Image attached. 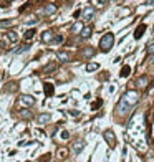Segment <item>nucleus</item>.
I'll return each instance as SVG.
<instances>
[{
  "label": "nucleus",
  "instance_id": "nucleus-22",
  "mask_svg": "<svg viewBox=\"0 0 154 162\" xmlns=\"http://www.w3.org/2000/svg\"><path fill=\"white\" fill-rule=\"evenodd\" d=\"M101 104H103V101H101V99H98V101H94V103L91 104V109H98V108H100V106H101Z\"/></svg>",
  "mask_w": 154,
  "mask_h": 162
},
{
  "label": "nucleus",
  "instance_id": "nucleus-20",
  "mask_svg": "<svg viewBox=\"0 0 154 162\" xmlns=\"http://www.w3.org/2000/svg\"><path fill=\"white\" fill-rule=\"evenodd\" d=\"M33 37H35V30H33V28H30V30L25 33V40H31Z\"/></svg>",
  "mask_w": 154,
  "mask_h": 162
},
{
  "label": "nucleus",
  "instance_id": "nucleus-14",
  "mask_svg": "<svg viewBox=\"0 0 154 162\" xmlns=\"http://www.w3.org/2000/svg\"><path fill=\"white\" fill-rule=\"evenodd\" d=\"M144 30H146V25H144V23H141V25L138 27V30H136V33H134V38H141L143 33H144Z\"/></svg>",
  "mask_w": 154,
  "mask_h": 162
},
{
  "label": "nucleus",
  "instance_id": "nucleus-1",
  "mask_svg": "<svg viewBox=\"0 0 154 162\" xmlns=\"http://www.w3.org/2000/svg\"><path fill=\"white\" fill-rule=\"evenodd\" d=\"M121 101L126 103L129 108H133V106H136L138 101H139V93H138V91H134V89H129V91H126V93L123 94Z\"/></svg>",
  "mask_w": 154,
  "mask_h": 162
},
{
  "label": "nucleus",
  "instance_id": "nucleus-7",
  "mask_svg": "<svg viewBox=\"0 0 154 162\" xmlns=\"http://www.w3.org/2000/svg\"><path fill=\"white\" fill-rule=\"evenodd\" d=\"M94 17V7H86L83 10V20H91Z\"/></svg>",
  "mask_w": 154,
  "mask_h": 162
},
{
  "label": "nucleus",
  "instance_id": "nucleus-13",
  "mask_svg": "<svg viewBox=\"0 0 154 162\" xmlns=\"http://www.w3.org/2000/svg\"><path fill=\"white\" fill-rule=\"evenodd\" d=\"M53 93H55V89H53V86H51L50 83H45V94H47V98H50V96H53Z\"/></svg>",
  "mask_w": 154,
  "mask_h": 162
},
{
  "label": "nucleus",
  "instance_id": "nucleus-3",
  "mask_svg": "<svg viewBox=\"0 0 154 162\" xmlns=\"http://www.w3.org/2000/svg\"><path fill=\"white\" fill-rule=\"evenodd\" d=\"M103 137H104V141L108 142V146H110V147H114V146H116V137H114V132L111 131V129L104 131Z\"/></svg>",
  "mask_w": 154,
  "mask_h": 162
},
{
  "label": "nucleus",
  "instance_id": "nucleus-10",
  "mask_svg": "<svg viewBox=\"0 0 154 162\" xmlns=\"http://www.w3.org/2000/svg\"><path fill=\"white\" fill-rule=\"evenodd\" d=\"M148 84H149V78H148V76H141V78L136 79V86H139V88H146Z\"/></svg>",
  "mask_w": 154,
  "mask_h": 162
},
{
  "label": "nucleus",
  "instance_id": "nucleus-17",
  "mask_svg": "<svg viewBox=\"0 0 154 162\" xmlns=\"http://www.w3.org/2000/svg\"><path fill=\"white\" fill-rule=\"evenodd\" d=\"M7 38H8L12 43H15V41L18 40V35H17L15 31H8V33H7Z\"/></svg>",
  "mask_w": 154,
  "mask_h": 162
},
{
  "label": "nucleus",
  "instance_id": "nucleus-16",
  "mask_svg": "<svg viewBox=\"0 0 154 162\" xmlns=\"http://www.w3.org/2000/svg\"><path fill=\"white\" fill-rule=\"evenodd\" d=\"M57 56L61 60V61H70V55L66 53V51H58V53H57Z\"/></svg>",
  "mask_w": 154,
  "mask_h": 162
},
{
  "label": "nucleus",
  "instance_id": "nucleus-12",
  "mask_svg": "<svg viewBox=\"0 0 154 162\" xmlns=\"http://www.w3.org/2000/svg\"><path fill=\"white\" fill-rule=\"evenodd\" d=\"M81 55H83V58H90V56H93V55H94V48H91V47L83 48Z\"/></svg>",
  "mask_w": 154,
  "mask_h": 162
},
{
  "label": "nucleus",
  "instance_id": "nucleus-11",
  "mask_svg": "<svg viewBox=\"0 0 154 162\" xmlns=\"http://www.w3.org/2000/svg\"><path fill=\"white\" fill-rule=\"evenodd\" d=\"M48 121H51V114H50V112H43V114L38 116V122H40V124H47Z\"/></svg>",
  "mask_w": 154,
  "mask_h": 162
},
{
  "label": "nucleus",
  "instance_id": "nucleus-5",
  "mask_svg": "<svg viewBox=\"0 0 154 162\" xmlns=\"http://www.w3.org/2000/svg\"><path fill=\"white\" fill-rule=\"evenodd\" d=\"M129 111H131V108H129L126 103H123V101L118 103V106H116V112H118V114H123L124 116V114H128Z\"/></svg>",
  "mask_w": 154,
  "mask_h": 162
},
{
  "label": "nucleus",
  "instance_id": "nucleus-6",
  "mask_svg": "<svg viewBox=\"0 0 154 162\" xmlns=\"http://www.w3.org/2000/svg\"><path fill=\"white\" fill-rule=\"evenodd\" d=\"M83 149H85V141H75V142L71 144V151L76 154H80Z\"/></svg>",
  "mask_w": 154,
  "mask_h": 162
},
{
  "label": "nucleus",
  "instance_id": "nucleus-29",
  "mask_svg": "<svg viewBox=\"0 0 154 162\" xmlns=\"http://www.w3.org/2000/svg\"><path fill=\"white\" fill-rule=\"evenodd\" d=\"M53 41H55V43H61V41H63V37H61V35H58V37L53 38Z\"/></svg>",
  "mask_w": 154,
  "mask_h": 162
},
{
  "label": "nucleus",
  "instance_id": "nucleus-9",
  "mask_svg": "<svg viewBox=\"0 0 154 162\" xmlns=\"http://www.w3.org/2000/svg\"><path fill=\"white\" fill-rule=\"evenodd\" d=\"M43 13L45 15H53V13H57V5H55V3H48L43 8Z\"/></svg>",
  "mask_w": 154,
  "mask_h": 162
},
{
  "label": "nucleus",
  "instance_id": "nucleus-4",
  "mask_svg": "<svg viewBox=\"0 0 154 162\" xmlns=\"http://www.w3.org/2000/svg\"><path fill=\"white\" fill-rule=\"evenodd\" d=\"M20 104H22L23 108H30L35 104V98L30 96V94H23V96L20 98Z\"/></svg>",
  "mask_w": 154,
  "mask_h": 162
},
{
  "label": "nucleus",
  "instance_id": "nucleus-27",
  "mask_svg": "<svg viewBox=\"0 0 154 162\" xmlns=\"http://www.w3.org/2000/svg\"><path fill=\"white\" fill-rule=\"evenodd\" d=\"M27 23H28V25H35V23H38V20L37 18H28V20H25Z\"/></svg>",
  "mask_w": 154,
  "mask_h": 162
},
{
  "label": "nucleus",
  "instance_id": "nucleus-30",
  "mask_svg": "<svg viewBox=\"0 0 154 162\" xmlns=\"http://www.w3.org/2000/svg\"><path fill=\"white\" fill-rule=\"evenodd\" d=\"M68 137H70V134H68L66 131H63V132H61V139H68Z\"/></svg>",
  "mask_w": 154,
  "mask_h": 162
},
{
  "label": "nucleus",
  "instance_id": "nucleus-24",
  "mask_svg": "<svg viewBox=\"0 0 154 162\" xmlns=\"http://www.w3.org/2000/svg\"><path fill=\"white\" fill-rule=\"evenodd\" d=\"M22 116H23V118H27V119H30V118H31V112L28 111V109H23V111H22Z\"/></svg>",
  "mask_w": 154,
  "mask_h": 162
},
{
  "label": "nucleus",
  "instance_id": "nucleus-2",
  "mask_svg": "<svg viewBox=\"0 0 154 162\" xmlns=\"http://www.w3.org/2000/svg\"><path fill=\"white\" fill-rule=\"evenodd\" d=\"M113 43H114V35L113 33H104L103 38L100 40V47H101L103 51H110L111 47H113Z\"/></svg>",
  "mask_w": 154,
  "mask_h": 162
},
{
  "label": "nucleus",
  "instance_id": "nucleus-26",
  "mask_svg": "<svg viewBox=\"0 0 154 162\" xmlns=\"http://www.w3.org/2000/svg\"><path fill=\"white\" fill-rule=\"evenodd\" d=\"M146 51H148V55H152V53H154V43L149 45V47H148V50H146Z\"/></svg>",
  "mask_w": 154,
  "mask_h": 162
},
{
  "label": "nucleus",
  "instance_id": "nucleus-15",
  "mask_svg": "<svg viewBox=\"0 0 154 162\" xmlns=\"http://www.w3.org/2000/svg\"><path fill=\"white\" fill-rule=\"evenodd\" d=\"M53 33H51V31H45V33L43 35H41V40H43V41H47V43H48V41H53Z\"/></svg>",
  "mask_w": 154,
  "mask_h": 162
},
{
  "label": "nucleus",
  "instance_id": "nucleus-25",
  "mask_svg": "<svg viewBox=\"0 0 154 162\" xmlns=\"http://www.w3.org/2000/svg\"><path fill=\"white\" fill-rule=\"evenodd\" d=\"M73 31H81L83 30V27H81V23H75V25H73V28H71Z\"/></svg>",
  "mask_w": 154,
  "mask_h": 162
},
{
  "label": "nucleus",
  "instance_id": "nucleus-23",
  "mask_svg": "<svg viewBox=\"0 0 154 162\" xmlns=\"http://www.w3.org/2000/svg\"><path fill=\"white\" fill-rule=\"evenodd\" d=\"M28 45H23L22 48H18V50H15V53H23V51H28Z\"/></svg>",
  "mask_w": 154,
  "mask_h": 162
},
{
  "label": "nucleus",
  "instance_id": "nucleus-19",
  "mask_svg": "<svg viewBox=\"0 0 154 162\" xmlns=\"http://www.w3.org/2000/svg\"><path fill=\"white\" fill-rule=\"evenodd\" d=\"M129 71H131V68H129L128 65H126V66H123V70H121V76H123V78H126V76L129 75Z\"/></svg>",
  "mask_w": 154,
  "mask_h": 162
},
{
  "label": "nucleus",
  "instance_id": "nucleus-8",
  "mask_svg": "<svg viewBox=\"0 0 154 162\" xmlns=\"http://www.w3.org/2000/svg\"><path fill=\"white\" fill-rule=\"evenodd\" d=\"M91 33H93V27H91V25H86V27H83V30L80 31V35H81V38H88V37H91Z\"/></svg>",
  "mask_w": 154,
  "mask_h": 162
},
{
  "label": "nucleus",
  "instance_id": "nucleus-28",
  "mask_svg": "<svg viewBox=\"0 0 154 162\" xmlns=\"http://www.w3.org/2000/svg\"><path fill=\"white\" fill-rule=\"evenodd\" d=\"M12 25V20H5V22H0V27H8Z\"/></svg>",
  "mask_w": 154,
  "mask_h": 162
},
{
  "label": "nucleus",
  "instance_id": "nucleus-21",
  "mask_svg": "<svg viewBox=\"0 0 154 162\" xmlns=\"http://www.w3.org/2000/svg\"><path fill=\"white\" fill-rule=\"evenodd\" d=\"M51 70H55V65H51V63H50V65H47V66H45L43 70H41V73H47V71H51Z\"/></svg>",
  "mask_w": 154,
  "mask_h": 162
},
{
  "label": "nucleus",
  "instance_id": "nucleus-18",
  "mask_svg": "<svg viewBox=\"0 0 154 162\" xmlns=\"http://www.w3.org/2000/svg\"><path fill=\"white\" fill-rule=\"evenodd\" d=\"M100 68V65H98V63H88V65H86V71H96V70Z\"/></svg>",
  "mask_w": 154,
  "mask_h": 162
},
{
  "label": "nucleus",
  "instance_id": "nucleus-31",
  "mask_svg": "<svg viewBox=\"0 0 154 162\" xmlns=\"http://www.w3.org/2000/svg\"><path fill=\"white\" fill-rule=\"evenodd\" d=\"M149 94H151V96H154V88H151V89H149Z\"/></svg>",
  "mask_w": 154,
  "mask_h": 162
}]
</instances>
